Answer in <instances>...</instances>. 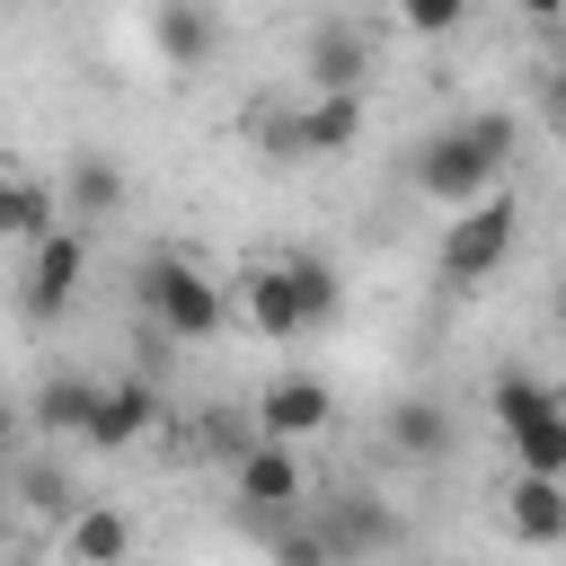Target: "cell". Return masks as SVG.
<instances>
[{
    "instance_id": "cell-8",
    "label": "cell",
    "mask_w": 566,
    "mask_h": 566,
    "mask_svg": "<svg viewBox=\"0 0 566 566\" xmlns=\"http://www.w3.org/2000/svg\"><path fill=\"white\" fill-rule=\"evenodd\" d=\"M248 416H256L265 442H310V433L336 424V389H327L318 371H274V380L248 398Z\"/></svg>"
},
{
    "instance_id": "cell-23",
    "label": "cell",
    "mask_w": 566,
    "mask_h": 566,
    "mask_svg": "<svg viewBox=\"0 0 566 566\" xmlns=\"http://www.w3.org/2000/svg\"><path fill=\"white\" fill-rule=\"evenodd\" d=\"M27 504H35L44 522H71V513H80V495H71L62 469H27Z\"/></svg>"
},
{
    "instance_id": "cell-11",
    "label": "cell",
    "mask_w": 566,
    "mask_h": 566,
    "mask_svg": "<svg viewBox=\"0 0 566 566\" xmlns=\"http://www.w3.org/2000/svg\"><path fill=\"white\" fill-rule=\"evenodd\" d=\"M318 531H327L336 566H389V557H398V513H389L380 495H345Z\"/></svg>"
},
{
    "instance_id": "cell-26",
    "label": "cell",
    "mask_w": 566,
    "mask_h": 566,
    "mask_svg": "<svg viewBox=\"0 0 566 566\" xmlns=\"http://www.w3.org/2000/svg\"><path fill=\"white\" fill-rule=\"evenodd\" d=\"M513 9H522L531 27H566V0H513Z\"/></svg>"
},
{
    "instance_id": "cell-3",
    "label": "cell",
    "mask_w": 566,
    "mask_h": 566,
    "mask_svg": "<svg viewBox=\"0 0 566 566\" xmlns=\"http://www.w3.org/2000/svg\"><path fill=\"white\" fill-rule=\"evenodd\" d=\"M486 416L513 451V469H539V478H566V398L531 371H495L486 389Z\"/></svg>"
},
{
    "instance_id": "cell-12",
    "label": "cell",
    "mask_w": 566,
    "mask_h": 566,
    "mask_svg": "<svg viewBox=\"0 0 566 566\" xmlns=\"http://www.w3.org/2000/svg\"><path fill=\"white\" fill-rule=\"evenodd\" d=\"M150 44L168 71H203L221 53V9L212 0H150Z\"/></svg>"
},
{
    "instance_id": "cell-19",
    "label": "cell",
    "mask_w": 566,
    "mask_h": 566,
    "mask_svg": "<svg viewBox=\"0 0 566 566\" xmlns=\"http://www.w3.org/2000/svg\"><path fill=\"white\" fill-rule=\"evenodd\" d=\"M44 230H62V195L35 177H0V248H35Z\"/></svg>"
},
{
    "instance_id": "cell-14",
    "label": "cell",
    "mask_w": 566,
    "mask_h": 566,
    "mask_svg": "<svg viewBox=\"0 0 566 566\" xmlns=\"http://www.w3.org/2000/svg\"><path fill=\"white\" fill-rule=\"evenodd\" d=\"M301 71H310V88H363V71H371V35H363L354 18H327V27H310Z\"/></svg>"
},
{
    "instance_id": "cell-15",
    "label": "cell",
    "mask_w": 566,
    "mask_h": 566,
    "mask_svg": "<svg viewBox=\"0 0 566 566\" xmlns=\"http://www.w3.org/2000/svg\"><path fill=\"white\" fill-rule=\"evenodd\" d=\"M133 557V513L124 504H80L62 522V566H124Z\"/></svg>"
},
{
    "instance_id": "cell-17",
    "label": "cell",
    "mask_w": 566,
    "mask_h": 566,
    "mask_svg": "<svg viewBox=\"0 0 566 566\" xmlns=\"http://www.w3.org/2000/svg\"><path fill=\"white\" fill-rule=\"evenodd\" d=\"M380 433H389L398 460H451V442H460V424H451L442 398H398V407L380 416Z\"/></svg>"
},
{
    "instance_id": "cell-1",
    "label": "cell",
    "mask_w": 566,
    "mask_h": 566,
    "mask_svg": "<svg viewBox=\"0 0 566 566\" xmlns=\"http://www.w3.org/2000/svg\"><path fill=\"white\" fill-rule=\"evenodd\" d=\"M504 168H513V115H495V106H478V115H451L442 133H424L416 142V159H407V177H416V195L424 203H478V195H495L504 186Z\"/></svg>"
},
{
    "instance_id": "cell-6",
    "label": "cell",
    "mask_w": 566,
    "mask_h": 566,
    "mask_svg": "<svg viewBox=\"0 0 566 566\" xmlns=\"http://www.w3.org/2000/svg\"><path fill=\"white\" fill-rule=\"evenodd\" d=\"M230 495H239V522H256V531L292 522V513H301V495H310L301 442H248V451L230 460Z\"/></svg>"
},
{
    "instance_id": "cell-21",
    "label": "cell",
    "mask_w": 566,
    "mask_h": 566,
    "mask_svg": "<svg viewBox=\"0 0 566 566\" xmlns=\"http://www.w3.org/2000/svg\"><path fill=\"white\" fill-rule=\"evenodd\" d=\"M248 442H265L248 407H203V416H195V451H203V460H221V469H230Z\"/></svg>"
},
{
    "instance_id": "cell-13",
    "label": "cell",
    "mask_w": 566,
    "mask_h": 566,
    "mask_svg": "<svg viewBox=\"0 0 566 566\" xmlns=\"http://www.w3.org/2000/svg\"><path fill=\"white\" fill-rule=\"evenodd\" d=\"M230 310L265 336V345H292V336H310L301 327V301H292V283H283V265H248L239 283H230Z\"/></svg>"
},
{
    "instance_id": "cell-31",
    "label": "cell",
    "mask_w": 566,
    "mask_h": 566,
    "mask_svg": "<svg viewBox=\"0 0 566 566\" xmlns=\"http://www.w3.org/2000/svg\"><path fill=\"white\" fill-rule=\"evenodd\" d=\"M557 548H566V539H557Z\"/></svg>"
},
{
    "instance_id": "cell-5",
    "label": "cell",
    "mask_w": 566,
    "mask_h": 566,
    "mask_svg": "<svg viewBox=\"0 0 566 566\" xmlns=\"http://www.w3.org/2000/svg\"><path fill=\"white\" fill-rule=\"evenodd\" d=\"M363 88H318L292 115H265V159H345L363 142Z\"/></svg>"
},
{
    "instance_id": "cell-28",
    "label": "cell",
    "mask_w": 566,
    "mask_h": 566,
    "mask_svg": "<svg viewBox=\"0 0 566 566\" xmlns=\"http://www.w3.org/2000/svg\"><path fill=\"white\" fill-rule=\"evenodd\" d=\"M548 318H557V327H566V283H557V292H548Z\"/></svg>"
},
{
    "instance_id": "cell-10",
    "label": "cell",
    "mask_w": 566,
    "mask_h": 566,
    "mask_svg": "<svg viewBox=\"0 0 566 566\" xmlns=\"http://www.w3.org/2000/svg\"><path fill=\"white\" fill-rule=\"evenodd\" d=\"M495 504H504V531H513L522 548H557V539H566V478H539V469H513Z\"/></svg>"
},
{
    "instance_id": "cell-16",
    "label": "cell",
    "mask_w": 566,
    "mask_h": 566,
    "mask_svg": "<svg viewBox=\"0 0 566 566\" xmlns=\"http://www.w3.org/2000/svg\"><path fill=\"white\" fill-rule=\"evenodd\" d=\"M53 195H62V212H71L80 230H97V221H115V212H124V168H115L106 150H80V159H71V177H62Z\"/></svg>"
},
{
    "instance_id": "cell-29",
    "label": "cell",
    "mask_w": 566,
    "mask_h": 566,
    "mask_svg": "<svg viewBox=\"0 0 566 566\" xmlns=\"http://www.w3.org/2000/svg\"><path fill=\"white\" fill-rule=\"evenodd\" d=\"M389 566H424V557H389Z\"/></svg>"
},
{
    "instance_id": "cell-20",
    "label": "cell",
    "mask_w": 566,
    "mask_h": 566,
    "mask_svg": "<svg viewBox=\"0 0 566 566\" xmlns=\"http://www.w3.org/2000/svg\"><path fill=\"white\" fill-rule=\"evenodd\" d=\"M88 407H97V380H80V371H53V380L27 398V424H35V433H71V442H80Z\"/></svg>"
},
{
    "instance_id": "cell-2",
    "label": "cell",
    "mask_w": 566,
    "mask_h": 566,
    "mask_svg": "<svg viewBox=\"0 0 566 566\" xmlns=\"http://www.w3.org/2000/svg\"><path fill=\"white\" fill-rule=\"evenodd\" d=\"M133 310L150 318V336H168V345H203V336L230 327V283H212V265L159 248V256L133 265Z\"/></svg>"
},
{
    "instance_id": "cell-24",
    "label": "cell",
    "mask_w": 566,
    "mask_h": 566,
    "mask_svg": "<svg viewBox=\"0 0 566 566\" xmlns=\"http://www.w3.org/2000/svg\"><path fill=\"white\" fill-rule=\"evenodd\" d=\"M398 18H407L416 35H451V27L469 18V0H398Z\"/></svg>"
},
{
    "instance_id": "cell-30",
    "label": "cell",
    "mask_w": 566,
    "mask_h": 566,
    "mask_svg": "<svg viewBox=\"0 0 566 566\" xmlns=\"http://www.w3.org/2000/svg\"><path fill=\"white\" fill-rule=\"evenodd\" d=\"M0 566H9V548H0Z\"/></svg>"
},
{
    "instance_id": "cell-25",
    "label": "cell",
    "mask_w": 566,
    "mask_h": 566,
    "mask_svg": "<svg viewBox=\"0 0 566 566\" xmlns=\"http://www.w3.org/2000/svg\"><path fill=\"white\" fill-rule=\"evenodd\" d=\"M539 124H548V133L566 142V53H557V62L539 71Z\"/></svg>"
},
{
    "instance_id": "cell-27",
    "label": "cell",
    "mask_w": 566,
    "mask_h": 566,
    "mask_svg": "<svg viewBox=\"0 0 566 566\" xmlns=\"http://www.w3.org/2000/svg\"><path fill=\"white\" fill-rule=\"evenodd\" d=\"M18 424H27V416H18L9 398H0V460H9V442H18Z\"/></svg>"
},
{
    "instance_id": "cell-22",
    "label": "cell",
    "mask_w": 566,
    "mask_h": 566,
    "mask_svg": "<svg viewBox=\"0 0 566 566\" xmlns=\"http://www.w3.org/2000/svg\"><path fill=\"white\" fill-rule=\"evenodd\" d=\"M265 566H336V548H327V531H318V522H301V513H292V522H274V531H265Z\"/></svg>"
},
{
    "instance_id": "cell-4",
    "label": "cell",
    "mask_w": 566,
    "mask_h": 566,
    "mask_svg": "<svg viewBox=\"0 0 566 566\" xmlns=\"http://www.w3.org/2000/svg\"><path fill=\"white\" fill-rule=\"evenodd\" d=\"M513 239H522V203L495 186V195H478V203H460L451 212V230H442V248H433V265H442V283H495L504 274V256H513Z\"/></svg>"
},
{
    "instance_id": "cell-18",
    "label": "cell",
    "mask_w": 566,
    "mask_h": 566,
    "mask_svg": "<svg viewBox=\"0 0 566 566\" xmlns=\"http://www.w3.org/2000/svg\"><path fill=\"white\" fill-rule=\"evenodd\" d=\"M274 265H283V283H292V301H301V327H336V310H345V274H336L318 248H283Z\"/></svg>"
},
{
    "instance_id": "cell-9",
    "label": "cell",
    "mask_w": 566,
    "mask_h": 566,
    "mask_svg": "<svg viewBox=\"0 0 566 566\" xmlns=\"http://www.w3.org/2000/svg\"><path fill=\"white\" fill-rule=\"evenodd\" d=\"M159 424V389L133 371V380H97V407H88V424H80V451H133L142 433Z\"/></svg>"
},
{
    "instance_id": "cell-7",
    "label": "cell",
    "mask_w": 566,
    "mask_h": 566,
    "mask_svg": "<svg viewBox=\"0 0 566 566\" xmlns=\"http://www.w3.org/2000/svg\"><path fill=\"white\" fill-rule=\"evenodd\" d=\"M80 283H88V230H80V221H62V230H44V239L27 248L18 310H27L35 327H62V318H71V301H80Z\"/></svg>"
}]
</instances>
